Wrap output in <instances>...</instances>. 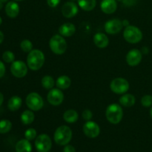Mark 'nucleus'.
I'll return each mask as SVG.
<instances>
[{"label":"nucleus","mask_w":152,"mask_h":152,"mask_svg":"<svg viewBox=\"0 0 152 152\" xmlns=\"http://www.w3.org/2000/svg\"><path fill=\"white\" fill-rule=\"evenodd\" d=\"M136 102L134 96L130 94H126L122 96L120 99V102L124 107H132L133 106Z\"/></svg>","instance_id":"21"},{"label":"nucleus","mask_w":152,"mask_h":152,"mask_svg":"<svg viewBox=\"0 0 152 152\" xmlns=\"http://www.w3.org/2000/svg\"><path fill=\"white\" fill-rule=\"evenodd\" d=\"M5 12L10 18H16L19 13V4L15 1H9L5 6Z\"/></svg>","instance_id":"18"},{"label":"nucleus","mask_w":152,"mask_h":152,"mask_svg":"<svg viewBox=\"0 0 152 152\" xmlns=\"http://www.w3.org/2000/svg\"><path fill=\"white\" fill-rule=\"evenodd\" d=\"M118 1H123V0H118Z\"/></svg>","instance_id":"46"},{"label":"nucleus","mask_w":152,"mask_h":152,"mask_svg":"<svg viewBox=\"0 0 152 152\" xmlns=\"http://www.w3.org/2000/svg\"><path fill=\"white\" fill-rule=\"evenodd\" d=\"M2 59L7 63H10V62H14L15 55L14 53L10 50H6L2 54Z\"/></svg>","instance_id":"29"},{"label":"nucleus","mask_w":152,"mask_h":152,"mask_svg":"<svg viewBox=\"0 0 152 152\" xmlns=\"http://www.w3.org/2000/svg\"><path fill=\"white\" fill-rule=\"evenodd\" d=\"M101 10L106 14H111L114 13L117 8L116 0H102L100 4Z\"/></svg>","instance_id":"15"},{"label":"nucleus","mask_w":152,"mask_h":152,"mask_svg":"<svg viewBox=\"0 0 152 152\" xmlns=\"http://www.w3.org/2000/svg\"><path fill=\"white\" fill-rule=\"evenodd\" d=\"M78 4L85 11H91L96 7V0H78Z\"/></svg>","instance_id":"24"},{"label":"nucleus","mask_w":152,"mask_h":152,"mask_svg":"<svg viewBox=\"0 0 152 152\" xmlns=\"http://www.w3.org/2000/svg\"><path fill=\"white\" fill-rule=\"evenodd\" d=\"M5 65L1 61H0V78L3 77L5 74Z\"/></svg>","instance_id":"34"},{"label":"nucleus","mask_w":152,"mask_h":152,"mask_svg":"<svg viewBox=\"0 0 152 152\" xmlns=\"http://www.w3.org/2000/svg\"><path fill=\"white\" fill-rule=\"evenodd\" d=\"M2 7H3V2H1V1H0V10H1Z\"/></svg>","instance_id":"40"},{"label":"nucleus","mask_w":152,"mask_h":152,"mask_svg":"<svg viewBox=\"0 0 152 152\" xmlns=\"http://www.w3.org/2000/svg\"><path fill=\"white\" fill-rule=\"evenodd\" d=\"M150 116H151V117L152 118V107H151V110H150Z\"/></svg>","instance_id":"41"},{"label":"nucleus","mask_w":152,"mask_h":152,"mask_svg":"<svg viewBox=\"0 0 152 152\" xmlns=\"http://www.w3.org/2000/svg\"><path fill=\"white\" fill-rule=\"evenodd\" d=\"M41 83L43 87L45 89H52L54 86V80H53V77L49 75L45 76L42 79Z\"/></svg>","instance_id":"26"},{"label":"nucleus","mask_w":152,"mask_h":152,"mask_svg":"<svg viewBox=\"0 0 152 152\" xmlns=\"http://www.w3.org/2000/svg\"><path fill=\"white\" fill-rule=\"evenodd\" d=\"M105 116L109 123L114 125L118 124L123 117V108L118 104H111L107 107Z\"/></svg>","instance_id":"2"},{"label":"nucleus","mask_w":152,"mask_h":152,"mask_svg":"<svg viewBox=\"0 0 152 152\" xmlns=\"http://www.w3.org/2000/svg\"><path fill=\"white\" fill-rule=\"evenodd\" d=\"M123 26H126V27H128L129 25V21L127 20V19H125V20L123 21Z\"/></svg>","instance_id":"39"},{"label":"nucleus","mask_w":152,"mask_h":152,"mask_svg":"<svg viewBox=\"0 0 152 152\" xmlns=\"http://www.w3.org/2000/svg\"><path fill=\"white\" fill-rule=\"evenodd\" d=\"M14 1H23V0H14Z\"/></svg>","instance_id":"44"},{"label":"nucleus","mask_w":152,"mask_h":152,"mask_svg":"<svg viewBox=\"0 0 152 152\" xmlns=\"http://www.w3.org/2000/svg\"><path fill=\"white\" fill-rule=\"evenodd\" d=\"M32 146L28 140H21L16 143V152H31Z\"/></svg>","instance_id":"20"},{"label":"nucleus","mask_w":152,"mask_h":152,"mask_svg":"<svg viewBox=\"0 0 152 152\" xmlns=\"http://www.w3.org/2000/svg\"><path fill=\"white\" fill-rule=\"evenodd\" d=\"M48 4L50 7H56L60 2V0H47Z\"/></svg>","instance_id":"33"},{"label":"nucleus","mask_w":152,"mask_h":152,"mask_svg":"<svg viewBox=\"0 0 152 152\" xmlns=\"http://www.w3.org/2000/svg\"><path fill=\"white\" fill-rule=\"evenodd\" d=\"M123 37L128 42L132 43V44H136L142 40V33L137 27L129 25L124 30Z\"/></svg>","instance_id":"5"},{"label":"nucleus","mask_w":152,"mask_h":152,"mask_svg":"<svg viewBox=\"0 0 152 152\" xmlns=\"http://www.w3.org/2000/svg\"><path fill=\"white\" fill-rule=\"evenodd\" d=\"M26 105L31 111H39L44 105V101L39 94L32 92L26 97Z\"/></svg>","instance_id":"6"},{"label":"nucleus","mask_w":152,"mask_h":152,"mask_svg":"<svg viewBox=\"0 0 152 152\" xmlns=\"http://www.w3.org/2000/svg\"><path fill=\"white\" fill-rule=\"evenodd\" d=\"M49 45H50V50L55 54H63L66 51L67 42L61 35L56 34V35L53 36L49 42Z\"/></svg>","instance_id":"4"},{"label":"nucleus","mask_w":152,"mask_h":152,"mask_svg":"<svg viewBox=\"0 0 152 152\" xmlns=\"http://www.w3.org/2000/svg\"><path fill=\"white\" fill-rule=\"evenodd\" d=\"M71 1H77V0H71ZM78 1V0H77Z\"/></svg>","instance_id":"45"},{"label":"nucleus","mask_w":152,"mask_h":152,"mask_svg":"<svg viewBox=\"0 0 152 152\" xmlns=\"http://www.w3.org/2000/svg\"><path fill=\"white\" fill-rule=\"evenodd\" d=\"M1 23H2V19H1V16H0V25H1Z\"/></svg>","instance_id":"43"},{"label":"nucleus","mask_w":152,"mask_h":152,"mask_svg":"<svg viewBox=\"0 0 152 152\" xmlns=\"http://www.w3.org/2000/svg\"><path fill=\"white\" fill-rule=\"evenodd\" d=\"M141 103L144 107H151L152 105V96L151 95H145L141 99Z\"/></svg>","instance_id":"30"},{"label":"nucleus","mask_w":152,"mask_h":152,"mask_svg":"<svg viewBox=\"0 0 152 152\" xmlns=\"http://www.w3.org/2000/svg\"><path fill=\"white\" fill-rule=\"evenodd\" d=\"M3 40H4V34H3V33L0 31V44L2 42Z\"/></svg>","instance_id":"38"},{"label":"nucleus","mask_w":152,"mask_h":152,"mask_svg":"<svg viewBox=\"0 0 152 152\" xmlns=\"http://www.w3.org/2000/svg\"><path fill=\"white\" fill-rule=\"evenodd\" d=\"M72 138V131L68 126H61L54 133V140L59 145H66Z\"/></svg>","instance_id":"3"},{"label":"nucleus","mask_w":152,"mask_h":152,"mask_svg":"<svg viewBox=\"0 0 152 152\" xmlns=\"http://www.w3.org/2000/svg\"><path fill=\"white\" fill-rule=\"evenodd\" d=\"M22 104V100L19 96H13L10 98L7 102V107L11 111H16L20 108Z\"/></svg>","instance_id":"19"},{"label":"nucleus","mask_w":152,"mask_h":152,"mask_svg":"<svg viewBox=\"0 0 152 152\" xmlns=\"http://www.w3.org/2000/svg\"><path fill=\"white\" fill-rule=\"evenodd\" d=\"M123 4L126 6H133L137 3V0H123Z\"/></svg>","instance_id":"36"},{"label":"nucleus","mask_w":152,"mask_h":152,"mask_svg":"<svg viewBox=\"0 0 152 152\" xmlns=\"http://www.w3.org/2000/svg\"><path fill=\"white\" fill-rule=\"evenodd\" d=\"M94 42L96 47L99 48H105L108 45L109 40L105 34L102 33H97L94 37Z\"/></svg>","instance_id":"16"},{"label":"nucleus","mask_w":152,"mask_h":152,"mask_svg":"<svg viewBox=\"0 0 152 152\" xmlns=\"http://www.w3.org/2000/svg\"><path fill=\"white\" fill-rule=\"evenodd\" d=\"M82 116H83L84 120H87V121H89V120L92 118V117H93V114H92V112L90 111V110L86 109L83 111V114H82Z\"/></svg>","instance_id":"32"},{"label":"nucleus","mask_w":152,"mask_h":152,"mask_svg":"<svg viewBox=\"0 0 152 152\" xmlns=\"http://www.w3.org/2000/svg\"><path fill=\"white\" fill-rule=\"evenodd\" d=\"M142 53L138 49H132L126 56V62L130 66H137L142 61Z\"/></svg>","instance_id":"13"},{"label":"nucleus","mask_w":152,"mask_h":152,"mask_svg":"<svg viewBox=\"0 0 152 152\" xmlns=\"http://www.w3.org/2000/svg\"><path fill=\"white\" fill-rule=\"evenodd\" d=\"M35 146L38 152H48L52 146L50 137L45 134H40L36 138Z\"/></svg>","instance_id":"8"},{"label":"nucleus","mask_w":152,"mask_h":152,"mask_svg":"<svg viewBox=\"0 0 152 152\" xmlns=\"http://www.w3.org/2000/svg\"><path fill=\"white\" fill-rule=\"evenodd\" d=\"M47 99L50 105L57 106L63 102L64 94L59 88H52L48 94Z\"/></svg>","instance_id":"10"},{"label":"nucleus","mask_w":152,"mask_h":152,"mask_svg":"<svg viewBox=\"0 0 152 152\" xmlns=\"http://www.w3.org/2000/svg\"><path fill=\"white\" fill-rule=\"evenodd\" d=\"M0 1H1V2H3V3H4V2H7V1H8V0H0Z\"/></svg>","instance_id":"42"},{"label":"nucleus","mask_w":152,"mask_h":152,"mask_svg":"<svg viewBox=\"0 0 152 152\" xmlns=\"http://www.w3.org/2000/svg\"><path fill=\"white\" fill-rule=\"evenodd\" d=\"M63 118L65 122L68 123H74L79 118L78 113L73 109H69L65 111L63 114Z\"/></svg>","instance_id":"23"},{"label":"nucleus","mask_w":152,"mask_h":152,"mask_svg":"<svg viewBox=\"0 0 152 152\" xmlns=\"http://www.w3.org/2000/svg\"><path fill=\"white\" fill-rule=\"evenodd\" d=\"M129 83L124 78H116L111 81L110 88L114 93L117 94H123L129 89Z\"/></svg>","instance_id":"7"},{"label":"nucleus","mask_w":152,"mask_h":152,"mask_svg":"<svg viewBox=\"0 0 152 152\" xmlns=\"http://www.w3.org/2000/svg\"><path fill=\"white\" fill-rule=\"evenodd\" d=\"M56 86L59 89H68L71 86V80L68 76L62 75L56 80Z\"/></svg>","instance_id":"22"},{"label":"nucleus","mask_w":152,"mask_h":152,"mask_svg":"<svg viewBox=\"0 0 152 152\" xmlns=\"http://www.w3.org/2000/svg\"><path fill=\"white\" fill-rule=\"evenodd\" d=\"M63 152H76V149L73 145H66L64 148Z\"/></svg>","instance_id":"35"},{"label":"nucleus","mask_w":152,"mask_h":152,"mask_svg":"<svg viewBox=\"0 0 152 152\" xmlns=\"http://www.w3.org/2000/svg\"><path fill=\"white\" fill-rule=\"evenodd\" d=\"M62 13L65 17L73 18L78 13V7L73 1H68L62 6Z\"/></svg>","instance_id":"14"},{"label":"nucleus","mask_w":152,"mask_h":152,"mask_svg":"<svg viewBox=\"0 0 152 152\" xmlns=\"http://www.w3.org/2000/svg\"><path fill=\"white\" fill-rule=\"evenodd\" d=\"M35 115L34 112L29 110H26L24 111L21 115V121L25 125H30L34 121Z\"/></svg>","instance_id":"25"},{"label":"nucleus","mask_w":152,"mask_h":152,"mask_svg":"<svg viewBox=\"0 0 152 152\" xmlns=\"http://www.w3.org/2000/svg\"><path fill=\"white\" fill-rule=\"evenodd\" d=\"M45 63V55L40 50H32L28 55L27 64L32 71H38Z\"/></svg>","instance_id":"1"},{"label":"nucleus","mask_w":152,"mask_h":152,"mask_svg":"<svg viewBox=\"0 0 152 152\" xmlns=\"http://www.w3.org/2000/svg\"><path fill=\"white\" fill-rule=\"evenodd\" d=\"M59 32L61 36L69 37L74 35L76 32V27L72 23H65L59 28Z\"/></svg>","instance_id":"17"},{"label":"nucleus","mask_w":152,"mask_h":152,"mask_svg":"<svg viewBox=\"0 0 152 152\" xmlns=\"http://www.w3.org/2000/svg\"><path fill=\"white\" fill-rule=\"evenodd\" d=\"M28 67L26 64L20 60L14 61L12 62L10 66L11 74L17 78H22L28 74Z\"/></svg>","instance_id":"9"},{"label":"nucleus","mask_w":152,"mask_h":152,"mask_svg":"<svg viewBox=\"0 0 152 152\" xmlns=\"http://www.w3.org/2000/svg\"><path fill=\"white\" fill-rule=\"evenodd\" d=\"M12 129V123L8 120H2L0 121V134H6Z\"/></svg>","instance_id":"27"},{"label":"nucleus","mask_w":152,"mask_h":152,"mask_svg":"<svg viewBox=\"0 0 152 152\" xmlns=\"http://www.w3.org/2000/svg\"><path fill=\"white\" fill-rule=\"evenodd\" d=\"M123 22L120 19H113L105 24V31L108 34H118L123 28Z\"/></svg>","instance_id":"12"},{"label":"nucleus","mask_w":152,"mask_h":152,"mask_svg":"<svg viewBox=\"0 0 152 152\" xmlns=\"http://www.w3.org/2000/svg\"><path fill=\"white\" fill-rule=\"evenodd\" d=\"M3 101H4V96H3L2 94L0 92V106L2 105L3 103Z\"/></svg>","instance_id":"37"},{"label":"nucleus","mask_w":152,"mask_h":152,"mask_svg":"<svg viewBox=\"0 0 152 152\" xmlns=\"http://www.w3.org/2000/svg\"><path fill=\"white\" fill-rule=\"evenodd\" d=\"M20 47L21 49H22L24 52L30 53L33 49V44L30 40L24 39L21 42Z\"/></svg>","instance_id":"28"},{"label":"nucleus","mask_w":152,"mask_h":152,"mask_svg":"<svg viewBox=\"0 0 152 152\" xmlns=\"http://www.w3.org/2000/svg\"><path fill=\"white\" fill-rule=\"evenodd\" d=\"M25 137L28 140H33L37 137V131L34 129H29L25 132Z\"/></svg>","instance_id":"31"},{"label":"nucleus","mask_w":152,"mask_h":152,"mask_svg":"<svg viewBox=\"0 0 152 152\" xmlns=\"http://www.w3.org/2000/svg\"><path fill=\"white\" fill-rule=\"evenodd\" d=\"M83 132L89 138H95L99 136L100 128L95 122L88 121L83 126Z\"/></svg>","instance_id":"11"}]
</instances>
